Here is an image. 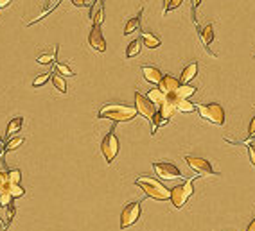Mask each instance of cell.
Returning <instances> with one entry per match:
<instances>
[{
  "label": "cell",
  "instance_id": "d6986e66",
  "mask_svg": "<svg viewBox=\"0 0 255 231\" xmlns=\"http://www.w3.org/2000/svg\"><path fill=\"white\" fill-rule=\"evenodd\" d=\"M148 99L153 102V104L158 108V106L164 104V100H166V94H162L160 90H158V86H155V88H151L149 92H148V95H146Z\"/></svg>",
  "mask_w": 255,
  "mask_h": 231
},
{
  "label": "cell",
  "instance_id": "9c48e42d",
  "mask_svg": "<svg viewBox=\"0 0 255 231\" xmlns=\"http://www.w3.org/2000/svg\"><path fill=\"white\" fill-rule=\"evenodd\" d=\"M135 110H137L139 115H142L144 118H148V120L151 122V118L156 115L158 108H156L146 95H142L140 92H135Z\"/></svg>",
  "mask_w": 255,
  "mask_h": 231
},
{
  "label": "cell",
  "instance_id": "d6a6232c",
  "mask_svg": "<svg viewBox=\"0 0 255 231\" xmlns=\"http://www.w3.org/2000/svg\"><path fill=\"white\" fill-rule=\"evenodd\" d=\"M7 226L11 224L13 222V219H15V213H17V208H15V204H9L7 206Z\"/></svg>",
  "mask_w": 255,
  "mask_h": 231
},
{
  "label": "cell",
  "instance_id": "d4e9b609",
  "mask_svg": "<svg viewBox=\"0 0 255 231\" xmlns=\"http://www.w3.org/2000/svg\"><path fill=\"white\" fill-rule=\"evenodd\" d=\"M23 143V138L22 136H17V138H11V140H7L6 145H4V153H11V151H17L20 145Z\"/></svg>",
  "mask_w": 255,
  "mask_h": 231
},
{
  "label": "cell",
  "instance_id": "4316f807",
  "mask_svg": "<svg viewBox=\"0 0 255 231\" xmlns=\"http://www.w3.org/2000/svg\"><path fill=\"white\" fill-rule=\"evenodd\" d=\"M54 72H58L61 77H72L74 72L70 70V66L65 65V63H56L54 65Z\"/></svg>",
  "mask_w": 255,
  "mask_h": 231
},
{
  "label": "cell",
  "instance_id": "484cf974",
  "mask_svg": "<svg viewBox=\"0 0 255 231\" xmlns=\"http://www.w3.org/2000/svg\"><path fill=\"white\" fill-rule=\"evenodd\" d=\"M176 111H182V113H192V111H198V106L194 102H191V100H182L180 104H178Z\"/></svg>",
  "mask_w": 255,
  "mask_h": 231
},
{
  "label": "cell",
  "instance_id": "44dd1931",
  "mask_svg": "<svg viewBox=\"0 0 255 231\" xmlns=\"http://www.w3.org/2000/svg\"><path fill=\"white\" fill-rule=\"evenodd\" d=\"M50 79H52V84H54V88L60 92V94H67V83H65V79L54 72V74H50Z\"/></svg>",
  "mask_w": 255,
  "mask_h": 231
},
{
  "label": "cell",
  "instance_id": "ac0fdd59",
  "mask_svg": "<svg viewBox=\"0 0 255 231\" xmlns=\"http://www.w3.org/2000/svg\"><path fill=\"white\" fill-rule=\"evenodd\" d=\"M142 43H144V47H148V49L155 50V49L160 47L162 41H160V38H156L155 34H151V33H148V31H144V33H142Z\"/></svg>",
  "mask_w": 255,
  "mask_h": 231
},
{
  "label": "cell",
  "instance_id": "603a6c76",
  "mask_svg": "<svg viewBox=\"0 0 255 231\" xmlns=\"http://www.w3.org/2000/svg\"><path fill=\"white\" fill-rule=\"evenodd\" d=\"M56 56H58V45H56L54 50H52V52H49V54L38 56V58H36V63H38V65H50V63L56 59Z\"/></svg>",
  "mask_w": 255,
  "mask_h": 231
},
{
  "label": "cell",
  "instance_id": "74e56055",
  "mask_svg": "<svg viewBox=\"0 0 255 231\" xmlns=\"http://www.w3.org/2000/svg\"><path fill=\"white\" fill-rule=\"evenodd\" d=\"M9 4H11L9 0H0V9H4V7H7Z\"/></svg>",
  "mask_w": 255,
  "mask_h": 231
},
{
  "label": "cell",
  "instance_id": "6da1fadb",
  "mask_svg": "<svg viewBox=\"0 0 255 231\" xmlns=\"http://www.w3.org/2000/svg\"><path fill=\"white\" fill-rule=\"evenodd\" d=\"M137 110L135 106L121 104V102H108L99 110L97 118L101 120H111L113 124H121V122H131L137 118Z\"/></svg>",
  "mask_w": 255,
  "mask_h": 231
},
{
  "label": "cell",
  "instance_id": "8992f818",
  "mask_svg": "<svg viewBox=\"0 0 255 231\" xmlns=\"http://www.w3.org/2000/svg\"><path fill=\"white\" fill-rule=\"evenodd\" d=\"M140 213H142V203H139V201L128 203L122 208L121 213V230H128L133 224H137V220L140 219Z\"/></svg>",
  "mask_w": 255,
  "mask_h": 231
},
{
  "label": "cell",
  "instance_id": "52a82bcc",
  "mask_svg": "<svg viewBox=\"0 0 255 231\" xmlns=\"http://www.w3.org/2000/svg\"><path fill=\"white\" fill-rule=\"evenodd\" d=\"M185 161H187V165L196 172V176L200 177H207V176H217V172H214L212 165L205 158H198V156H185Z\"/></svg>",
  "mask_w": 255,
  "mask_h": 231
},
{
  "label": "cell",
  "instance_id": "2e32d148",
  "mask_svg": "<svg viewBox=\"0 0 255 231\" xmlns=\"http://www.w3.org/2000/svg\"><path fill=\"white\" fill-rule=\"evenodd\" d=\"M22 126H23V116H15L9 124H7V127H6V138L7 140H11V136L15 135V133H18L20 129H22Z\"/></svg>",
  "mask_w": 255,
  "mask_h": 231
},
{
  "label": "cell",
  "instance_id": "1f68e13d",
  "mask_svg": "<svg viewBox=\"0 0 255 231\" xmlns=\"http://www.w3.org/2000/svg\"><path fill=\"white\" fill-rule=\"evenodd\" d=\"M9 204H13V197L9 193H0V206L2 208H7Z\"/></svg>",
  "mask_w": 255,
  "mask_h": 231
},
{
  "label": "cell",
  "instance_id": "9a60e30c",
  "mask_svg": "<svg viewBox=\"0 0 255 231\" xmlns=\"http://www.w3.org/2000/svg\"><path fill=\"white\" fill-rule=\"evenodd\" d=\"M60 4H61L60 0H56V2H45V4H43V11L40 13V15H38L36 18H34V20H31V22H29L27 25H34L36 22H40V20H43V18L47 17V15H50V13L54 11V9H56L58 6H60Z\"/></svg>",
  "mask_w": 255,
  "mask_h": 231
},
{
  "label": "cell",
  "instance_id": "8fae6325",
  "mask_svg": "<svg viewBox=\"0 0 255 231\" xmlns=\"http://www.w3.org/2000/svg\"><path fill=\"white\" fill-rule=\"evenodd\" d=\"M180 79H176V77H172V76H164L162 77V81L160 84H158V90H160L162 94H174L178 88H180Z\"/></svg>",
  "mask_w": 255,
  "mask_h": 231
},
{
  "label": "cell",
  "instance_id": "4dcf8cb0",
  "mask_svg": "<svg viewBox=\"0 0 255 231\" xmlns=\"http://www.w3.org/2000/svg\"><path fill=\"white\" fill-rule=\"evenodd\" d=\"M183 4V0H171V2H166V9H164V13H169L172 11V9H176V7H180Z\"/></svg>",
  "mask_w": 255,
  "mask_h": 231
},
{
  "label": "cell",
  "instance_id": "3957f363",
  "mask_svg": "<svg viewBox=\"0 0 255 231\" xmlns=\"http://www.w3.org/2000/svg\"><path fill=\"white\" fill-rule=\"evenodd\" d=\"M198 177L200 176L191 177L187 181H183V183H180V185H176V187L171 188V203L176 210L183 208V206L187 204L189 199H191V195L194 193V181Z\"/></svg>",
  "mask_w": 255,
  "mask_h": 231
},
{
  "label": "cell",
  "instance_id": "ab89813d",
  "mask_svg": "<svg viewBox=\"0 0 255 231\" xmlns=\"http://www.w3.org/2000/svg\"><path fill=\"white\" fill-rule=\"evenodd\" d=\"M0 143H2V136H0Z\"/></svg>",
  "mask_w": 255,
  "mask_h": 231
},
{
  "label": "cell",
  "instance_id": "836d02e7",
  "mask_svg": "<svg viewBox=\"0 0 255 231\" xmlns=\"http://www.w3.org/2000/svg\"><path fill=\"white\" fill-rule=\"evenodd\" d=\"M252 138H255V116L252 118V122H250V127H248V138L244 140L243 143H248V140H252Z\"/></svg>",
  "mask_w": 255,
  "mask_h": 231
},
{
  "label": "cell",
  "instance_id": "7402d4cb",
  "mask_svg": "<svg viewBox=\"0 0 255 231\" xmlns=\"http://www.w3.org/2000/svg\"><path fill=\"white\" fill-rule=\"evenodd\" d=\"M140 49H142V39H133L131 43L128 45L126 58L129 59V58H135V56H139L140 54Z\"/></svg>",
  "mask_w": 255,
  "mask_h": 231
},
{
  "label": "cell",
  "instance_id": "30bf717a",
  "mask_svg": "<svg viewBox=\"0 0 255 231\" xmlns=\"http://www.w3.org/2000/svg\"><path fill=\"white\" fill-rule=\"evenodd\" d=\"M88 45L92 47V50L101 52V54L106 50V39L103 36V33H101V27H97V25H92V29H90Z\"/></svg>",
  "mask_w": 255,
  "mask_h": 231
},
{
  "label": "cell",
  "instance_id": "5bb4252c",
  "mask_svg": "<svg viewBox=\"0 0 255 231\" xmlns=\"http://www.w3.org/2000/svg\"><path fill=\"white\" fill-rule=\"evenodd\" d=\"M198 76V63H191V65H187L185 68H183L182 72V77H180V83L182 84H189L194 77Z\"/></svg>",
  "mask_w": 255,
  "mask_h": 231
},
{
  "label": "cell",
  "instance_id": "8d00e7d4",
  "mask_svg": "<svg viewBox=\"0 0 255 231\" xmlns=\"http://www.w3.org/2000/svg\"><path fill=\"white\" fill-rule=\"evenodd\" d=\"M246 231H255V217L252 219V222L248 224V228H246Z\"/></svg>",
  "mask_w": 255,
  "mask_h": 231
},
{
  "label": "cell",
  "instance_id": "f35d334b",
  "mask_svg": "<svg viewBox=\"0 0 255 231\" xmlns=\"http://www.w3.org/2000/svg\"><path fill=\"white\" fill-rule=\"evenodd\" d=\"M0 156H2V149H0Z\"/></svg>",
  "mask_w": 255,
  "mask_h": 231
},
{
  "label": "cell",
  "instance_id": "ffe728a7",
  "mask_svg": "<svg viewBox=\"0 0 255 231\" xmlns=\"http://www.w3.org/2000/svg\"><path fill=\"white\" fill-rule=\"evenodd\" d=\"M140 17H142V11H140L135 18H129V20H128V23L124 25V33H122L124 36H128V34H133L135 31L140 27Z\"/></svg>",
  "mask_w": 255,
  "mask_h": 231
},
{
  "label": "cell",
  "instance_id": "277c9868",
  "mask_svg": "<svg viewBox=\"0 0 255 231\" xmlns=\"http://www.w3.org/2000/svg\"><path fill=\"white\" fill-rule=\"evenodd\" d=\"M198 115H200V118H203L209 124H214V126H223L225 124V110L217 102L198 106Z\"/></svg>",
  "mask_w": 255,
  "mask_h": 231
},
{
  "label": "cell",
  "instance_id": "f546056e",
  "mask_svg": "<svg viewBox=\"0 0 255 231\" xmlns=\"http://www.w3.org/2000/svg\"><path fill=\"white\" fill-rule=\"evenodd\" d=\"M23 193H25V190H23L20 185H13L11 188H9V195H11L13 199H17V197H22Z\"/></svg>",
  "mask_w": 255,
  "mask_h": 231
},
{
  "label": "cell",
  "instance_id": "cb8c5ba5",
  "mask_svg": "<svg viewBox=\"0 0 255 231\" xmlns=\"http://www.w3.org/2000/svg\"><path fill=\"white\" fill-rule=\"evenodd\" d=\"M162 126H167V122L164 120V118H162V116H160V113L156 111V115L153 116V118H151V135L155 136L156 131H158V129H160Z\"/></svg>",
  "mask_w": 255,
  "mask_h": 231
},
{
  "label": "cell",
  "instance_id": "d590c367",
  "mask_svg": "<svg viewBox=\"0 0 255 231\" xmlns=\"http://www.w3.org/2000/svg\"><path fill=\"white\" fill-rule=\"evenodd\" d=\"M72 4L76 7H85V6H90V4H86V2H83V0H72Z\"/></svg>",
  "mask_w": 255,
  "mask_h": 231
},
{
  "label": "cell",
  "instance_id": "f1b7e54d",
  "mask_svg": "<svg viewBox=\"0 0 255 231\" xmlns=\"http://www.w3.org/2000/svg\"><path fill=\"white\" fill-rule=\"evenodd\" d=\"M49 79H50V74H40V76L33 81V86L34 88H40V86H43Z\"/></svg>",
  "mask_w": 255,
  "mask_h": 231
},
{
  "label": "cell",
  "instance_id": "7c38bea8",
  "mask_svg": "<svg viewBox=\"0 0 255 231\" xmlns=\"http://www.w3.org/2000/svg\"><path fill=\"white\" fill-rule=\"evenodd\" d=\"M105 2H92V7H90V20H92V23L94 25H97V27H101V23H103V20H105Z\"/></svg>",
  "mask_w": 255,
  "mask_h": 231
},
{
  "label": "cell",
  "instance_id": "4fadbf2b",
  "mask_svg": "<svg viewBox=\"0 0 255 231\" xmlns=\"http://www.w3.org/2000/svg\"><path fill=\"white\" fill-rule=\"evenodd\" d=\"M142 76H144V79L148 81V83H151V84H160V81H162V72L156 68V66H151V65H144L142 66Z\"/></svg>",
  "mask_w": 255,
  "mask_h": 231
},
{
  "label": "cell",
  "instance_id": "7a4b0ae2",
  "mask_svg": "<svg viewBox=\"0 0 255 231\" xmlns=\"http://www.w3.org/2000/svg\"><path fill=\"white\" fill-rule=\"evenodd\" d=\"M135 185L142 188L146 195L151 199H155V201H171V190L167 187H164V185H162L158 179H155V177L142 174V176H139L135 179Z\"/></svg>",
  "mask_w": 255,
  "mask_h": 231
},
{
  "label": "cell",
  "instance_id": "e575fe53",
  "mask_svg": "<svg viewBox=\"0 0 255 231\" xmlns=\"http://www.w3.org/2000/svg\"><path fill=\"white\" fill-rule=\"evenodd\" d=\"M246 147H248L250 161H252V165L255 167V143H246Z\"/></svg>",
  "mask_w": 255,
  "mask_h": 231
},
{
  "label": "cell",
  "instance_id": "ba28073f",
  "mask_svg": "<svg viewBox=\"0 0 255 231\" xmlns=\"http://www.w3.org/2000/svg\"><path fill=\"white\" fill-rule=\"evenodd\" d=\"M153 169H155L156 176L160 177V179H182V172L178 169L174 163L171 161H155L153 163Z\"/></svg>",
  "mask_w": 255,
  "mask_h": 231
},
{
  "label": "cell",
  "instance_id": "83f0119b",
  "mask_svg": "<svg viewBox=\"0 0 255 231\" xmlns=\"http://www.w3.org/2000/svg\"><path fill=\"white\" fill-rule=\"evenodd\" d=\"M7 179H9L11 185H20V179H22V171H20V169L7 171Z\"/></svg>",
  "mask_w": 255,
  "mask_h": 231
},
{
  "label": "cell",
  "instance_id": "5b68a950",
  "mask_svg": "<svg viewBox=\"0 0 255 231\" xmlns=\"http://www.w3.org/2000/svg\"><path fill=\"white\" fill-rule=\"evenodd\" d=\"M119 147H121V142H119V138H117L115 135V124H113V127L106 133V136L103 138V142H101V153H103L108 165L113 163V160L117 158Z\"/></svg>",
  "mask_w": 255,
  "mask_h": 231
},
{
  "label": "cell",
  "instance_id": "e0dca14e",
  "mask_svg": "<svg viewBox=\"0 0 255 231\" xmlns=\"http://www.w3.org/2000/svg\"><path fill=\"white\" fill-rule=\"evenodd\" d=\"M200 36L201 39H203V43H205V49L209 50V47H211V43L214 41V25L212 23H209V25H205L203 27V31H200ZM209 54H211V50H209Z\"/></svg>",
  "mask_w": 255,
  "mask_h": 231
}]
</instances>
